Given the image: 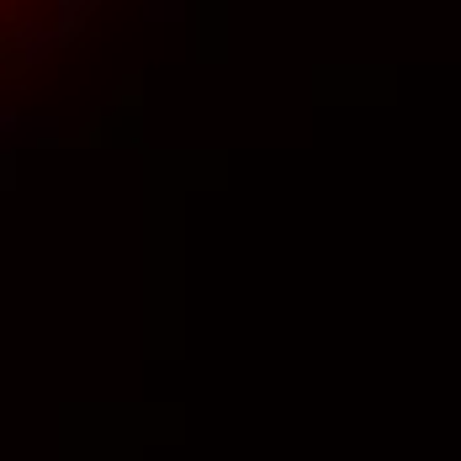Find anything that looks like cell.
Masks as SVG:
<instances>
[{
  "mask_svg": "<svg viewBox=\"0 0 461 461\" xmlns=\"http://www.w3.org/2000/svg\"><path fill=\"white\" fill-rule=\"evenodd\" d=\"M91 5L95 0H59V27H53V32H59V38H75V32H80V16H86Z\"/></svg>",
  "mask_w": 461,
  "mask_h": 461,
  "instance_id": "cell-1",
  "label": "cell"
}]
</instances>
